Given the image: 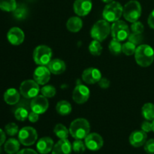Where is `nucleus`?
<instances>
[{"instance_id": "nucleus-1", "label": "nucleus", "mask_w": 154, "mask_h": 154, "mask_svg": "<svg viewBox=\"0 0 154 154\" xmlns=\"http://www.w3.org/2000/svg\"><path fill=\"white\" fill-rule=\"evenodd\" d=\"M135 59L138 66L148 67L154 61L153 49L148 45H140L135 51Z\"/></svg>"}, {"instance_id": "nucleus-2", "label": "nucleus", "mask_w": 154, "mask_h": 154, "mask_svg": "<svg viewBox=\"0 0 154 154\" xmlns=\"http://www.w3.org/2000/svg\"><path fill=\"white\" fill-rule=\"evenodd\" d=\"M69 133L75 139H84L90 134V125L84 118H78L72 122L69 126Z\"/></svg>"}, {"instance_id": "nucleus-3", "label": "nucleus", "mask_w": 154, "mask_h": 154, "mask_svg": "<svg viewBox=\"0 0 154 154\" xmlns=\"http://www.w3.org/2000/svg\"><path fill=\"white\" fill-rule=\"evenodd\" d=\"M123 7L118 2H111L108 3L102 12L104 20L108 22H116L119 20L123 15Z\"/></svg>"}, {"instance_id": "nucleus-4", "label": "nucleus", "mask_w": 154, "mask_h": 154, "mask_svg": "<svg viewBox=\"0 0 154 154\" xmlns=\"http://www.w3.org/2000/svg\"><path fill=\"white\" fill-rule=\"evenodd\" d=\"M111 32V26L109 22L105 20H100L97 21L92 27L90 35L94 40L103 42L107 38Z\"/></svg>"}, {"instance_id": "nucleus-5", "label": "nucleus", "mask_w": 154, "mask_h": 154, "mask_svg": "<svg viewBox=\"0 0 154 154\" xmlns=\"http://www.w3.org/2000/svg\"><path fill=\"white\" fill-rule=\"evenodd\" d=\"M123 15L125 19L130 23L138 21L141 15V5L139 2L131 0L123 7Z\"/></svg>"}, {"instance_id": "nucleus-6", "label": "nucleus", "mask_w": 154, "mask_h": 154, "mask_svg": "<svg viewBox=\"0 0 154 154\" xmlns=\"http://www.w3.org/2000/svg\"><path fill=\"white\" fill-rule=\"evenodd\" d=\"M52 50L47 45L36 47L33 52V60L38 66H48L52 59Z\"/></svg>"}, {"instance_id": "nucleus-7", "label": "nucleus", "mask_w": 154, "mask_h": 154, "mask_svg": "<svg viewBox=\"0 0 154 154\" xmlns=\"http://www.w3.org/2000/svg\"><path fill=\"white\" fill-rule=\"evenodd\" d=\"M111 36L114 39L123 42L130 35L129 26L123 20H117L113 23L111 26Z\"/></svg>"}, {"instance_id": "nucleus-8", "label": "nucleus", "mask_w": 154, "mask_h": 154, "mask_svg": "<svg viewBox=\"0 0 154 154\" xmlns=\"http://www.w3.org/2000/svg\"><path fill=\"white\" fill-rule=\"evenodd\" d=\"M39 84L34 80H26L20 86V93L26 99H33L38 95Z\"/></svg>"}, {"instance_id": "nucleus-9", "label": "nucleus", "mask_w": 154, "mask_h": 154, "mask_svg": "<svg viewBox=\"0 0 154 154\" xmlns=\"http://www.w3.org/2000/svg\"><path fill=\"white\" fill-rule=\"evenodd\" d=\"M37 131L31 126L22 128L18 132V140L24 146L33 145L37 141Z\"/></svg>"}, {"instance_id": "nucleus-10", "label": "nucleus", "mask_w": 154, "mask_h": 154, "mask_svg": "<svg viewBox=\"0 0 154 154\" xmlns=\"http://www.w3.org/2000/svg\"><path fill=\"white\" fill-rule=\"evenodd\" d=\"M90 92L88 87L84 84H78L72 93V99L78 104H84L90 98Z\"/></svg>"}, {"instance_id": "nucleus-11", "label": "nucleus", "mask_w": 154, "mask_h": 154, "mask_svg": "<svg viewBox=\"0 0 154 154\" xmlns=\"http://www.w3.org/2000/svg\"><path fill=\"white\" fill-rule=\"evenodd\" d=\"M51 71L46 66H39L33 73V79L39 85H45L51 79Z\"/></svg>"}, {"instance_id": "nucleus-12", "label": "nucleus", "mask_w": 154, "mask_h": 154, "mask_svg": "<svg viewBox=\"0 0 154 154\" xmlns=\"http://www.w3.org/2000/svg\"><path fill=\"white\" fill-rule=\"evenodd\" d=\"M86 147L87 149L92 151H97L100 150L104 144V141L102 137L98 133H90L85 138Z\"/></svg>"}, {"instance_id": "nucleus-13", "label": "nucleus", "mask_w": 154, "mask_h": 154, "mask_svg": "<svg viewBox=\"0 0 154 154\" xmlns=\"http://www.w3.org/2000/svg\"><path fill=\"white\" fill-rule=\"evenodd\" d=\"M32 111L37 114H44L48 110L49 107V102L48 101V98L44 96L43 95L37 96L33 98L30 103Z\"/></svg>"}, {"instance_id": "nucleus-14", "label": "nucleus", "mask_w": 154, "mask_h": 154, "mask_svg": "<svg viewBox=\"0 0 154 154\" xmlns=\"http://www.w3.org/2000/svg\"><path fill=\"white\" fill-rule=\"evenodd\" d=\"M74 11L80 17L87 16L93 8L92 0H75L74 2Z\"/></svg>"}, {"instance_id": "nucleus-15", "label": "nucleus", "mask_w": 154, "mask_h": 154, "mask_svg": "<svg viewBox=\"0 0 154 154\" xmlns=\"http://www.w3.org/2000/svg\"><path fill=\"white\" fill-rule=\"evenodd\" d=\"M102 78V73L96 68H88L82 74V80L87 84H94L98 83Z\"/></svg>"}, {"instance_id": "nucleus-16", "label": "nucleus", "mask_w": 154, "mask_h": 154, "mask_svg": "<svg viewBox=\"0 0 154 154\" xmlns=\"http://www.w3.org/2000/svg\"><path fill=\"white\" fill-rule=\"evenodd\" d=\"M8 41L13 45H20L23 42L25 35L23 31L19 27H12L7 34Z\"/></svg>"}, {"instance_id": "nucleus-17", "label": "nucleus", "mask_w": 154, "mask_h": 154, "mask_svg": "<svg viewBox=\"0 0 154 154\" xmlns=\"http://www.w3.org/2000/svg\"><path fill=\"white\" fill-rule=\"evenodd\" d=\"M147 135L143 130H135L129 136V143L135 147H140L144 145L147 141Z\"/></svg>"}, {"instance_id": "nucleus-18", "label": "nucleus", "mask_w": 154, "mask_h": 154, "mask_svg": "<svg viewBox=\"0 0 154 154\" xmlns=\"http://www.w3.org/2000/svg\"><path fill=\"white\" fill-rule=\"evenodd\" d=\"M54 141L50 137H43L40 138L36 144L37 151L41 154H48L54 148Z\"/></svg>"}, {"instance_id": "nucleus-19", "label": "nucleus", "mask_w": 154, "mask_h": 154, "mask_svg": "<svg viewBox=\"0 0 154 154\" xmlns=\"http://www.w3.org/2000/svg\"><path fill=\"white\" fill-rule=\"evenodd\" d=\"M72 145L70 141L66 139H60L56 144H54L52 150V154H71Z\"/></svg>"}, {"instance_id": "nucleus-20", "label": "nucleus", "mask_w": 154, "mask_h": 154, "mask_svg": "<svg viewBox=\"0 0 154 154\" xmlns=\"http://www.w3.org/2000/svg\"><path fill=\"white\" fill-rule=\"evenodd\" d=\"M48 67L51 73L54 75H60L66 71V65L64 61L60 59H54L50 62Z\"/></svg>"}, {"instance_id": "nucleus-21", "label": "nucleus", "mask_w": 154, "mask_h": 154, "mask_svg": "<svg viewBox=\"0 0 154 154\" xmlns=\"http://www.w3.org/2000/svg\"><path fill=\"white\" fill-rule=\"evenodd\" d=\"M20 93L17 91L15 88H9L5 92L4 100L7 104L10 105H16L20 101Z\"/></svg>"}, {"instance_id": "nucleus-22", "label": "nucleus", "mask_w": 154, "mask_h": 154, "mask_svg": "<svg viewBox=\"0 0 154 154\" xmlns=\"http://www.w3.org/2000/svg\"><path fill=\"white\" fill-rule=\"evenodd\" d=\"M20 142L15 138H9L4 145V150L8 154H17L20 151Z\"/></svg>"}, {"instance_id": "nucleus-23", "label": "nucleus", "mask_w": 154, "mask_h": 154, "mask_svg": "<svg viewBox=\"0 0 154 154\" xmlns=\"http://www.w3.org/2000/svg\"><path fill=\"white\" fill-rule=\"evenodd\" d=\"M82 20L78 17H72L68 20L66 23V27L68 30L72 32H78L82 29Z\"/></svg>"}, {"instance_id": "nucleus-24", "label": "nucleus", "mask_w": 154, "mask_h": 154, "mask_svg": "<svg viewBox=\"0 0 154 154\" xmlns=\"http://www.w3.org/2000/svg\"><path fill=\"white\" fill-rule=\"evenodd\" d=\"M56 110H57V113L60 115L66 116L69 115L72 111V108L71 104L69 102L66 100L60 101L57 104L56 106Z\"/></svg>"}, {"instance_id": "nucleus-25", "label": "nucleus", "mask_w": 154, "mask_h": 154, "mask_svg": "<svg viewBox=\"0 0 154 154\" xmlns=\"http://www.w3.org/2000/svg\"><path fill=\"white\" fill-rule=\"evenodd\" d=\"M141 114L146 120L153 121L154 120V104H144L141 108Z\"/></svg>"}, {"instance_id": "nucleus-26", "label": "nucleus", "mask_w": 154, "mask_h": 154, "mask_svg": "<svg viewBox=\"0 0 154 154\" xmlns=\"http://www.w3.org/2000/svg\"><path fill=\"white\" fill-rule=\"evenodd\" d=\"M54 132L57 138L60 139H66L69 137V130L62 123H58L55 126L54 129Z\"/></svg>"}, {"instance_id": "nucleus-27", "label": "nucleus", "mask_w": 154, "mask_h": 154, "mask_svg": "<svg viewBox=\"0 0 154 154\" xmlns=\"http://www.w3.org/2000/svg\"><path fill=\"white\" fill-rule=\"evenodd\" d=\"M17 7L16 0H0V9L4 11L13 12Z\"/></svg>"}, {"instance_id": "nucleus-28", "label": "nucleus", "mask_w": 154, "mask_h": 154, "mask_svg": "<svg viewBox=\"0 0 154 154\" xmlns=\"http://www.w3.org/2000/svg\"><path fill=\"white\" fill-rule=\"evenodd\" d=\"M28 14V11L26 8L23 5H17L14 11H13V15L14 18L18 20H24L27 17Z\"/></svg>"}, {"instance_id": "nucleus-29", "label": "nucleus", "mask_w": 154, "mask_h": 154, "mask_svg": "<svg viewBox=\"0 0 154 154\" xmlns=\"http://www.w3.org/2000/svg\"><path fill=\"white\" fill-rule=\"evenodd\" d=\"M89 51H90V54L93 56L101 55L102 51V47L101 45L100 42L96 40L92 41L89 45Z\"/></svg>"}, {"instance_id": "nucleus-30", "label": "nucleus", "mask_w": 154, "mask_h": 154, "mask_svg": "<svg viewBox=\"0 0 154 154\" xmlns=\"http://www.w3.org/2000/svg\"><path fill=\"white\" fill-rule=\"evenodd\" d=\"M29 111L24 107H19L14 111V117L19 121H25L29 116Z\"/></svg>"}, {"instance_id": "nucleus-31", "label": "nucleus", "mask_w": 154, "mask_h": 154, "mask_svg": "<svg viewBox=\"0 0 154 154\" xmlns=\"http://www.w3.org/2000/svg\"><path fill=\"white\" fill-rule=\"evenodd\" d=\"M109 51L114 55H118L122 51V45L120 42L113 38L109 43Z\"/></svg>"}, {"instance_id": "nucleus-32", "label": "nucleus", "mask_w": 154, "mask_h": 154, "mask_svg": "<svg viewBox=\"0 0 154 154\" xmlns=\"http://www.w3.org/2000/svg\"><path fill=\"white\" fill-rule=\"evenodd\" d=\"M136 48V45L129 41L122 45V52L126 55L131 56L132 54H135Z\"/></svg>"}, {"instance_id": "nucleus-33", "label": "nucleus", "mask_w": 154, "mask_h": 154, "mask_svg": "<svg viewBox=\"0 0 154 154\" xmlns=\"http://www.w3.org/2000/svg\"><path fill=\"white\" fill-rule=\"evenodd\" d=\"M42 94L46 98H52L57 93L56 88L52 85H46L43 87L41 90Z\"/></svg>"}, {"instance_id": "nucleus-34", "label": "nucleus", "mask_w": 154, "mask_h": 154, "mask_svg": "<svg viewBox=\"0 0 154 154\" xmlns=\"http://www.w3.org/2000/svg\"><path fill=\"white\" fill-rule=\"evenodd\" d=\"M5 133L9 136H14L19 132V128L16 123H9L5 127Z\"/></svg>"}, {"instance_id": "nucleus-35", "label": "nucleus", "mask_w": 154, "mask_h": 154, "mask_svg": "<svg viewBox=\"0 0 154 154\" xmlns=\"http://www.w3.org/2000/svg\"><path fill=\"white\" fill-rule=\"evenodd\" d=\"M85 143L83 142L81 139H76L72 144V150L77 153H81L86 150Z\"/></svg>"}, {"instance_id": "nucleus-36", "label": "nucleus", "mask_w": 154, "mask_h": 154, "mask_svg": "<svg viewBox=\"0 0 154 154\" xmlns=\"http://www.w3.org/2000/svg\"><path fill=\"white\" fill-rule=\"evenodd\" d=\"M128 39L130 42L133 43L135 45H140V44L143 41V36L141 34H138V33H131L128 37Z\"/></svg>"}, {"instance_id": "nucleus-37", "label": "nucleus", "mask_w": 154, "mask_h": 154, "mask_svg": "<svg viewBox=\"0 0 154 154\" xmlns=\"http://www.w3.org/2000/svg\"><path fill=\"white\" fill-rule=\"evenodd\" d=\"M131 29H132V32L134 33L142 34L144 30V26L141 22L135 21V22L132 23V24L131 25Z\"/></svg>"}, {"instance_id": "nucleus-38", "label": "nucleus", "mask_w": 154, "mask_h": 154, "mask_svg": "<svg viewBox=\"0 0 154 154\" xmlns=\"http://www.w3.org/2000/svg\"><path fill=\"white\" fill-rule=\"evenodd\" d=\"M144 150L147 154H154V139L148 140L144 144Z\"/></svg>"}, {"instance_id": "nucleus-39", "label": "nucleus", "mask_w": 154, "mask_h": 154, "mask_svg": "<svg viewBox=\"0 0 154 154\" xmlns=\"http://www.w3.org/2000/svg\"><path fill=\"white\" fill-rule=\"evenodd\" d=\"M141 130L145 132L146 133L153 131V124H152V123H150V121H148V120L143 122L142 124H141Z\"/></svg>"}, {"instance_id": "nucleus-40", "label": "nucleus", "mask_w": 154, "mask_h": 154, "mask_svg": "<svg viewBox=\"0 0 154 154\" xmlns=\"http://www.w3.org/2000/svg\"><path fill=\"white\" fill-rule=\"evenodd\" d=\"M99 87L102 89H107L110 87V81L105 78H102L98 82Z\"/></svg>"}, {"instance_id": "nucleus-41", "label": "nucleus", "mask_w": 154, "mask_h": 154, "mask_svg": "<svg viewBox=\"0 0 154 154\" xmlns=\"http://www.w3.org/2000/svg\"><path fill=\"white\" fill-rule=\"evenodd\" d=\"M28 119L31 123H35L39 119V114H37V113L34 112V111H32L29 114Z\"/></svg>"}, {"instance_id": "nucleus-42", "label": "nucleus", "mask_w": 154, "mask_h": 154, "mask_svg": "<svg viewBox=\"0 0 154 154\" xmlns=\"http://www.w3.org/2000/svg\"><path fill=\"white\" fill-rule=\"evenodd\" d=\"M147 23L150 28L154 29V10L149 15L148 19H147Z\"/></svg>"}, {"instance_id": "nucleus-43", "label": "nucleus", "mask_w": 154, "mask_h": 154, "mask_svg": "<svg viewBox=\"0 0 154 154\" xmlns=\"http://www.w3.org/2000/svg\"><path fill=\"white\" fill-rule=\"evenodd\" d=\"M17 154H38V153L35 151V150H32V149L25 148L20 150V151Z\"/></svg>"}, {"instance_id": "nucleus-44", "label": "nucleus", "mask_w": 154, "mask_h": 154, "mask_svg": "<svg viewBox=\"0 0 154 154\" xmlns=\"http://www.w3.org/2000/svg\"><path fill=\"white\" fill-rule=\"evenodd\" d=\"M6 135L4 131L0 129V147L5 142Z\"/></svg>"}, {"instance_id": "nucleus-45", "label": "nucleus", "mask_w": 154, "mask_h": 154, "mask_svg": "<svg viewBox=\"0 0 154 154\" xmlns=\"http://www.w3.org/2000/svg\"><path fill=\"white\" fill-rule=\"evenodd\" d=\"M102 1L105 3H110L111 2H113V0H102Z\"/></svg>"}, {"instance_id": "nucleus-46", "label": "nucleus", "mask_w": 154, "mask_h": 154, "mask_svg": "<svg viewBox=\"0 0 154 154\" xmlns=\"http://www.w3.org/2000/svg\"><path fill=\"white\" fill-rule=\"evenodd\" d=\"M152 124H153V132H154V120L152 121Z\"/></svg>"}]
</instances>
